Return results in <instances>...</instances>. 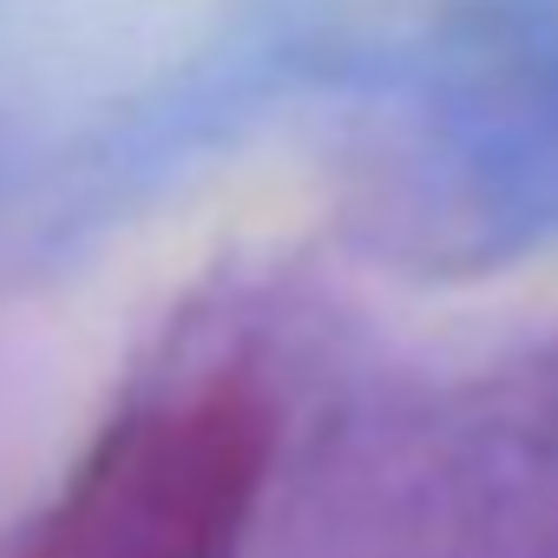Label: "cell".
<instances>
[{"mask_svg":"<svg viewBox=\"0 0 558 558\" xmlns=\"http://www.w3.org/2000/svg\"><path fill=\"white\" fill-rule=\"evenodd\" d=\"M276 421L250 381H204L112 421L0 558H243Z\"/></svg>","mask_w":558,"mask_h":558,"instance_id":"obj_1","label":"cell"}]
</instances>
